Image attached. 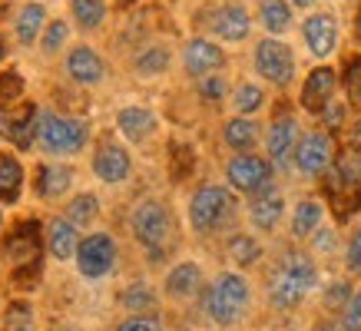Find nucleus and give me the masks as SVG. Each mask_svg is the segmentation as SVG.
<instances>
[{"mask_svg": "<svg viewBox=\"0 0 361 331\" xmlns=\"http://www.w3.org/2000/svg\"><path fill=\"white\" fill-rule=\"evenodd\" d=\"M312 285H315V265H312V258L308 255H285L279 272L272 275L269 298H272L275 308H295Z\"/></svg>", "mask_w": 361, "mask_h": 331, "instance_id": "1", "label": "nucleus"}, {"mask_svg": "<svg viewBox=\"0 0 361 331\" xmlns=\"http://www.w3.org/2000/svg\"><path fill=\"white\" fill-rule=\"evenodd\" d=\"M249 308V282L242 275H219L206 292V311L216 325H232Z\"/></svg>", "mask_w": 361, "mask_h": 331, "instance_id": "2", "label": "nucleus"}, {"mask_svg": "<svg viewBox=\"0 0 361 331\" xmlns=\"http://www.w3.org/2000/svg\"><path fill=\"white\" fill-rule=\"evenodd\" d=\"M232 196L222 186H202L189 202V222L196 232H212L229 219Z\"/></svg>", "mask_w": 361, "mask_h": 331, "instance_id": "3", "label": "nucleus"}, {"mask_svg": "<svg viewBox=\"0 0 361 331\" xmlns=\"http://www.w3.org/2000/svg\"><path fill=\"white\" fill-rule=\"evenodd\" d=\"M133 232L149 252L159 255V249H166L169 235H173V219H169V212L159 202L149 199V202H140L136 212H133Z\"/></svg>", "mask_w": 361, "mask_h": 331, "instance_id": "4", "label": "nucleus"}, {"mask_svg": "<svg viewBox=\"0 0 361 331\" xmlns=\"http://www.w3.org/2000/svg\"><path fill=\"white\" fill-rule=\"evenodd\" d=\"M87 126L80 120H70V116H44L40 120V143H44L47 153H77L87 143Z\"/></svg>", "mask_w": 361, "mask_h": 331, "instance_id": "5", "label": "nucleus"}, {"mask_svg": "<svg viewBox=\"0 0 361 331\" xmlns=\"http://www.w3.org/2000/svg\"><path fill=\"white\" fill-rule=\"evenodd\" d=\"M255 70L269 83L285 87L292 80V73H295V56H292V50L282 40H262V44L255 46Z\"/></svg>", "mask_w": 361, "mask_h": 331, "instance_id": "6", "label": "nucleus"}, {"mask_svg": "<svg viewBox=\"0 0 361 331\" xmlns=\"http://www.w3.org/2000/svg\"><path fill=\"white\" fill-rule=\"evenodd\" d=\"M113 262H116V242H113L110 235L97 232V235H87V239L80 242V249H77L80 275H87V278L106 275L113 268Z\"/></svg>", "mask_w": 361, "mask_h": 331, "instance_id": "7", "label": "nucleus"}, {"mask_svg": "<svg viewBox=\"0 0 361 331\" xmlns=\"http://www.w3.org/2000/svg\"><path fill=\"white\" fill-rule=\"evenodd\" d=\"M226 176H229V182L239 189V192H269V182H272V166L265 163V159H259V156L242 153V156H235V159L229 163Z\"/></svg>", "mask_w": 361, "mask_h": 331, "instance_id": "8", "label": "nucleus"}, {"mask_svg": "<svg viewBox=\"0 0 361 331\" xmlns=\"http://www.w3.org/2000/svg\"><path fill=\"white\" fill-rule=\"evenodd\" d=\"M331 156H335V146H331V136L325 132H312L305 136L295 149V166L305 173V176H322L331 166Z\"/></svg>", "mask_w": 361, "mask_h": 331, "instance_id": "9", "label": "nucleus"}, {"mask_svg": "<svg viewBox=\"0 0 361 331\" xmlns=\"http://www.w3.org/2000/svg\"><path fill=\"white\" fill-rule=\"evenodd\" d=\"M40 245H44L40 242V222H20L7 235L4 249H7V255L17 265H33V262H40Z\"/></svg>", "mask_w": 361, "mask_h": 331, "instance_id": "10", "label": "nucleus"}, {"mask_svg": "<svg viewBox=\"0 0 361 331\" xmlns=\"http://www.w3.org/2000/svg\"><path fill=\"white\" fill-rule=\"evenodd\" d=\"M33 120H37V106L33 103H23L20 110H0V132L11 139L17 149H30L33 143Z\"/></svg>", "mask_w": 361, "mask_h": 331, "instance_id": "11", "label": "nucleus"}, {"mask_svg": "<svg viewBox=\"0 0 361 331\" xmlns=\"http://www.w3.org/2000/svg\"><path fill=\"white\" fill-rule=\"evenodd\" d=\"M331 93H335V70L331 66H315L308 73L305 87H302V106L308 113H322L331 103Z\"/></svg>", "mask_w": 361, "mask_h": 331, "instance_id": "12", "label": "nucleus"}, {"mask_svg": "<svg viewBox=\"0 0 361 331\" xmlns=\"http://www.w3.org/2000/svg\"><path fill=\"white\" fill-rule=\"evenodd\" d=\"M302 33H305V44L315 56H329L331 50H335V44H338V23H335L331 13H315V17H308Z\"/></svg>", "mask_w": 361, "mask_h": 331, "instance_id": "13", "label": "nucleus"}, {"mask_svg": "<svg viewBox=\"0 0 361 331\" xmlns=\"http://www.w3.org/2000/svg\"><path fill=\"white\" fill-rule=\"evenodd\" d=\"M93 173L103 182H123V179L130 176V156H126V149H120V146H113V143H103L99 153L93 156Z\"/></svg>", "mask_w": 361, "mask_h": 331, "instance_id": "14", "label": "nucleus"}, {"mask_svg": "<svg viewBox=\"0 0 361 331\" xmlns=\"http://www.w3.org/2000/svg\"><path fill=\"white\" fill-rule=\"evenodd\" d=\"M212 30L219 33L222 40H242L249 33V13L242 4H226L212 13Z\"/></svg>", "mask_w": 361, "mask_h": 331, "instance_id": "15", "label": "nucleus"}, {"mask_svg": "<svg viewBox=\"0 0 361 331\" xmlns=\"http://www.w3.org/2000/svg\"><path fill=\"white\" fill-rule=\"evenodd\" d=\"M186 70L189 73H196V77H206V73H212V70H219L222 66V50L216 44H209V40H189L186 46Z\"/></svg>", "mask_w": 361, "mask_h": 331, "instance_id": "16", "label": "nucleus"}, {"mask_svg": "<svg viewBox=\"0 0 361 331\" xmlns=\"http://www.w3.org/2000/svg\"><path fill=\"white\" fill-rule=\"evenodd\" d=\"M66 73L77 83H99L103 80V60H99L90 46H77L66 56Z\"/></svg>", "mask_w": 361, "mask_h": 331, "instance_id": "17", "label": "nucleus"}, {"mask_svg": "<svg viewBox=\"0 0 361 331\" xmlns=\"http://www.w3.org/2000/svg\"><path fill=\"white\" fill-rule=\"evenodd\" d=\"M199 285H202V272L192 262L176 265L173 272H169V278H166V292L173 298H192L199 292Z\"/></svg>", "mask_w": 361, "mask_h": 331, "instance_id": "18", "label": "nucleus"}, {"mask_svg": "<svg viewBox=\"0 0 361 331\" xmlns=\"http://www.w3.org/2000/svg\"><path fill=\"white\" fill-rule=\"evenodd\" d=\"M47 245H50V252L56 258H73L80 249V239H77V225L70 219H56L47 232Z\"/></svg>", "mask_w": 361, "mask_h": 331, "instance_id": "19", "label": "nucleus"}, {"mask_svg": "<svg viewBox=\"0 0 361 331\" xmlns=\"http://www.w3.org/2000/svg\"><path fill=\"white\" fill-rule=\"evenodd\" d=\"M295 136H298V123L282 116V120L272 123V130H269V153H272L275 163H285L288 153H292V146H295Z\"/></svg>", "mask_w": 361, "mask_h": 331, "instance_id": "20", "label": "nucleus"}, {"mask_svg": "<svg viewBox=\"0 0 361 331\" xmlns=\"http://www.w3.org/2000/svg\"><path fill=\"white\" fill-rule=\"evenodd\" d=\"M120 130L126 139H133V143H142L149 132H153L156 120H153V113L149 110H142V106H126V110L120 113Z\"/></svg>", "mask_w": 361, "mask_h": 331, "instance_id": "21", "label": "nucleus"}, {"mask_svg": "<svg viewBox=\"0 0 361 331\" xmlns=\"http://www.w3.org/2000/svg\"><path fill=\"white\" fill-rule=\"evenodd\" d=\"M70 182H73V173L66 166H44L40 179H37V192L44 199H56L70 189Z\"/></svg>", "mask_w": 361, "mask_h": 331, "instance_id": "22", "label": "nucleus"}, {"mask_svg": "<svg viewBox=\"0 0 361 331\" xmlns=\"http://www.w3.org/2000/svg\"><path fill=\"white\" fill-rule=\"evenodd\" d=\"M23 186V169L13 156H0V199L4 202H17Z\"/></svg>", "mask_w": 361, "mask_h": 331, "instance_id": "23", "label": "nucleus"}, {"mask_svg": "<svg viewBox=\"0 0 361 331\" xmlns=\"http://www.w3.org/2000/svg\"><path fill=\"white\" fill-rule=\"evenodd\" d=\"M252 222L259 225V229H275V222L282 216V196H275V192H265L252 202Z\"/></svg>", "mask_w": 361, "mask_h": 331, "instance_id": "24", "label": "nucleus"}, {"mask_svg": "<svg viewBox=\"0 0 361 331\" xmlns=\"http://www.w3.org/2000/svg\"><path fill=\"white\" fill-rule=\"evenodd\" d=\"M47 13L40 4H27L20 11V20H17V40H20L23 46H30L33 40H37V33H40V27H44Z\"/></svg>", "mask_w": 361, "mask_h": 331, "instance_id": "25", "label": "nucleus"}, {"mask_svg": "<svg viewBox=\"0 0 361 331\" xmlns=\"http://www.w3.org/2000/svg\"><path fill=\"white\" fill-rule=\"evenodd\" d=\"M259 13H262V23L269 33L288 30L292 13H288V4H285V0H262V4H259Z\"/></svg>", "mask_w": 361, "mask_h": 331, "instance_id": "26", "label": "nucleus"}, {"mask_svg": "<svg viewBox=\"0 0 361 331\" xmlns=\"http://www.w3.org/2000/svg\"><path fill=\"white\" fill-rule=\"evenodd\" d=\"M255 136H259V130H255L252 120H242L239 116V120L226 123V143H229L232 149H252Z\"/></svg>", "mask_w": 361, "mask_h": 331, "instance_id": "27", "label": "nucleus"}, {"mask_svg": "<svg viewBox=\"0 0 361 331\" xmlns=\"http://www.w3.org/2000/svg\"><path fill=\"white\" fill-rule=\"evenodd\" d=\"M318 222H322V206L308 199V202H302V206L295 209V219H292V232H295L298 239H302V235H312V232L318 229Z\"/></svg>", "mask_w": 361, "mask_h": 331, "instance_id": "28", "label": "nucleus"}, {"mask_svg": "<svg viewBox=\"0 0 361 331\" xmlns=\"http://www.w3.org/2000/svg\"><path fill=\"white\" fill-rule=\"evenodd\" d=\"M73 17L80 20V27L97 30L103 17H106V4L103 0H73Z\"/></svg>", "mask_w": 361, "mask_h": 331, "instance_id": "29", "label": "nucleus"}, {"mask_svg": "<svg viewBox=\"0 0 361 331\" xmlns=\"http://www.w3.org/2000/svg\"><path fill=\"white\" fill-rule=\"evenodd\" d=\"M166 66H169V50H166V46H149V50H142V54L136 56V70L146 73V77L163 73Z\"/></svg>", "mask_w": 361, "mask_h": 331, "instance_id": "30", "label": "nucleus"}, {"mask_svg": "<svg viewBox=\"0 0 361 331\" xmlns=\"http://www.w3.org/2000/svg\"><path fill=\"white\" fill-rule=\"evenodd\" d=\"M23 96V77L17 70L0 73V110H11L13 103Z\"/></svg>", "mask_w": 361, "mask_h": 331, "instance_id": "31", "label": "nucleus"}, {"mask_svg": "<svg viewBox=\"0 0 361 331\" xmlns=\"http://www.w3.org/2000/svg\"><path fill=\"white\" fill-rule=\"evenodd\" d=\"M97 196H90V192H83V196H77L73 202H70V209H66V216H70V222L73 225H87V222L97 219Z\"/></svg>", "mask_w": 361, "mask_h": 331, "instance_id": "32", "label": "nucleus"}, {"mask_svg": "<svg viewBox=\"0 0 361 331\" xmlns=\"http://www.w3.org/2000/svg\"><path fill=\"white\" fill-rule=\"evenodd\" d=\"M259 255H262V249H259V242L249 239V235H235L229 242V258L235 265H252Z\"/></svg>", "mask_w": 361, "mask_h": 331, "instance_id": "33", "label": "nucleus"}, {"mask_svg": "<svg viewBox=\"0 0 361 331\" xmlns=\"http://www.w3.org/2000/svg\"><path fill=\"white\" fill-rule=\"evenodd\" d=\"M156 305L153 292H149V285H142V282H136V285H130L126 292H123V308L130 311H149Z\"/></svg>", "mask_w": 361, "mask_h": 331, "instance_id": "34", "label": "nucleus"}, {"mask_svg": "<svg viewBox=\"0 0 361 331\" xmlns=\"http://www.w3.org/2000/svg\"><path fill=\"white\" fill-rule=\"evenodd\" d=\"M169 159H173V179L176 182H183V179L192 173V149L189 146H183V143H173V153H169Z\"/></svg>", "mask_w": 361, "mask_h": 331, "instance_id": "35", "label": "nucleus"}, {"mask_svg": "<svg viewBox=\"0 0 361 331\" xmlns=\"http://www.w3.org/2000/svg\"><path fill=\"white\" fill-rule=\"evenodd\" d=\"M262 99H265L262 89L252 87V83H245V87L235 89V99H232V103H235V110L239 113H255L259 106H262Z\"/></svg>", "mask_w": 361, "mask_h": 331, "instance_id": "36", "label": "nucleus"}, {"mask_svg": "<svg viewBox=\"0 0 361 331\" xmlns=\"http://www.w3.org/2000/svg\"><path fill=\"white\" fill-rule=\"evenodd\" d=\"M345 89H348V99H351V103H355V106H361V56H351V60H348Z\"/></svg>", "mask_w": 361, "mask_h": 331, "instance_id": "37", "label": "nucleus"}, {"mask_svg": "<svg viewBox=\"0 0 361 331\" xmlns=\"http://www.w3.org/2000/svg\"><path fill=\"white\" fill-rule=\"evenodd\" d=\"M341 328H345V331H361V292H358V295H351V301L345 305Z\"/></svg>", "mask_w": 361, "mask_h": 331, "instance_id": "38", "label": "nucleus"}, {"mask_svg": "<svg viewBox=\"0 0 361 331\" xmlns=\"http://www.w3.org/2000/svg\"><path fill=\"white\" fill-rule=\"evenodd\" d=\"M63 40H66V23L63 20H54L50 27H47V33H44V50H47V54H56Z\"/></svg>", "mask_w": 361, "mask_h": 331, "instance_id": "39", "label": "nucleus"}, {"mask_svg": "<svg viewBox=\"0 0 361 331\" xmlns=\"http://www.w3.org/2000/svg\"><path fill=\"white\" fill-rule=\"evenodd\" d=\"M348 301H351L348 285H341V282L331 288L329 295H325V305H329V308H341V311H345V305H348Z\"/></svg>", "mask_w": 361, "mask_h": 331, "instance_id": "40", "label": "nucleus"}, {"mask_svg": "<svg viewBox=\"0 0 361 331\" xmlns=\"http://www.w3.org/2000/svg\"><path fill=\"white\" fill-rule=\"evenodd\" d=\"M116 331H163V328L153 318H130V321H123Z\"/></svg>", "mask_w": 361, "mask_h": 331, "instance_id": "41", "label": "nucleus"}, {"mask_svg": "<svg viewBox=\"0 0 361 331\" xmlns=\"http://www.w3.org/2000/svg\"><path fill=\"white\" fill-rule=\"evenodd\" d=\"M348 268L351 272H361V229L355 232V239L348 245Z\"/></svg>", "mask_w": 361, "mask_h": 331, "instance_id": "42", "label": "nucleus"}, {"mask_svg": "<svg viewBox=\"0 0 361 331\" xmlns=\"http://www.w3.org/2000/svg\"><path fill=\"white\" fill-rule=\"evenodd\" d=\"M222 93H226V83H222L219 77H212L202 83V96L206 99H222Z\"/></svg>", "mask_w": 361, "mask_h": 331, "instance_id": "43", "label": "nucleus"}, {"mask_svg": "<svg viewBox=\"0 0 361 331\" xmlns=\"http://www.w3.org/2000/svg\"><path fill=\"white\" fill-rule=\"evenodd\" d=\"M322 113H325V123H329L331 130H335V126L341 123V106H335V103H329V106H325Z\"/></svg>", "mask_w": 361, "mask_h": 331, "instance_id": "44", "label": "nucleus"}, {"mask_svg": "<svg viewBox=\"0 0 361 331\" xmlns=\"http://www.w3.org/2000/svg\"><path fill=\"white\" fill-rule=\"evenodd\" d=\"M348 146H351V149H355V153L361 156V120L355 123V126H351V132H348Z\"/></svg>", "mask_w": 361, "mask_h": 331, "instance_id": "45", "label": "nucleus"}, {"mask_svg": "<svg viewBox=\"0 0 361 331\" xmlns=\"http://www.w3.org/2000/svg\"><path fill=\"white\" fill-rule=\"evenodd\" d=\"M315 331H345V328L335 325V321H322V325H315Z\"/></svg>", "mask_w": 361, "mask_h": 331, "instance_id": "46", "label": "nucleus"}, {"mask_svg": "<svg viewBox=\"0 0 361 331\" xmlns=\"http://www.w3.org/2000/svg\"><path fill=\"white\" fill-rule=\"evenodd\" d=\"M4 54H7V40L0 37V60H4Z\"/></svg>", "mask_w": 361, "mask_h": 331, "instance_id": "47", "label": "nucleus"}, {"mask_svg": "<svg viewBox=\"0 0 361 331\" xmlns=\"http://www.w3.org/2000/svg\"><path fill=\"white\" fill-rule=\"evenodd\" d=\"M295 7H308V4H315V0H292Z\"/></svg>", "mask_w": 361, "mask_h": 331, "instance_id": "48", "label": "nucleus"}, {"mask_svg": "<svg viewBox=\"0 0 361 331\" xmlns=\"http://www.w3.org/2000/svg\"><path fill=\"white\" fill-rule=\"evenodd\" d=\"M355 30H358V40H361V11H358V20H355Z\"/></svg>", "mask_w": 361, "mask_h": 331, "instance_id": "49", "label": "nucleus"}, {"mask_svg": "<svg viewBox=\"0 0 361 331\" xmlns=\"http://www.w3.org/2000/svg\"><path fill=\"white\" fill-rule=\"evenodd\" d=\"M17 331H27V328H17Z\"/></svg>", "mask_w": 361, "mask_h": 331, "instance_id": "50", "label": "nucleus"}]
</instances>
